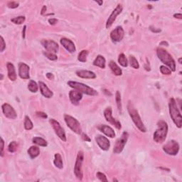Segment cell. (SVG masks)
Instances as JSON below:
<instances>
[{
  "label": "cell",
  "mask_w": 182,
  "mask_h": 182,
  "mask_svg": "<svg viewBox=\"0 0 182 182\" xmlns=\"http://www.w3.org/2000/svg\"><path fill=\"white\" fill-rule=\"evenodd\" d=\"M127 110L129 114H130V116L131 118H132V121H133L137 127L141 132H146L147 129L145 127L144 124L142 121V120H141V117L138 113V111L136 110V108H134L133 104L131 103V102H129L127 105Z\"/></svg>",
  "instance_id": "cell-1"
},
{
  "label": "cell",
  "mask_w": 182,
  "mask_h": 182,
  "mask_svg": "<svg viewBox=\"0 0 182 182\" xmlns=\"http://www.w3.org/2000/svg\"><path fill=\"white\" fill-rule=\"evenodd\" d=\"M169 113H170V116L173 122L178 127L181 128L182 125V117L179 109H178L177 104L174 98H171L169 101Z\"/></svg>",
  "instance_id": "cell-2"
},
{
  "label": "cell",
  "mask_w": 182,
  "mask_h": 182,
  "mask_svg": "<svg viewBox=\"0 0 182 182\" xmlns=\"http://www.w3.org/2000/svg\"><path fill=\"white\" fill-rule=\"evenodd\" d=\"M157 56L159 57V60H160L164 64L169 66V68H171V71H176L175 61L174 60L172 56H171L166 50H164V48H159L157 50Z\"/></svg>",
  "instance_id": "cell-3"
},
{
  "label": "cell",
  "mask_w": 182,
  "mask_h": 182,
  "mask_svg": "<svg viewBox=\"0 0 182 182\" xmlns=\"http://www.w3.org/2000/svg\"><path fill=\"white\" fill-rule=\"evenodd\" d=\"M158 129L154 133V140L157 143H161L165 140L168 132V125L164 120H159L157 123Z\"/></svg>",
  "instance_id": "cell-4"
},
{
  "label": "cell",
  "mask_w": 182,
  "mask_h": 182,
  "mask_svg": "<svg viewBox=\"0 0 182 182\" xmlns=\"http://www.w3.org/2000/svg\"><path fill=\"white\" fill-rule=\"evenodd\" d=\"M68 85L75 90H78V91H79L80 92L84 94H86V95L91 96H95L98 95V92L95 90L89 87L88 85L83 84V83L75 81H68Z\"/></svg>",
  "instance_id": "cell-5"
},
{
  "label": "cell",
  "mask_w": 182,
  "mask_h": 182,
  "mask_svg": "<svg viewBox=\"0 0 182 182\" xmlns=\"http://www.w3.org/2000/svg\"><path fill=\"white\" fill-rule=\"evenodd\" d=\"M65 121L66 122L67 125L68 127L73 132H75L76 134H81L82 128L80 122L72 116L68 115V114H65L64 116Z\"/></svg>",
  "instance_id": "cell-6"
},
{
  "label": "cell",
  "mask_w": 182,
  "mask_h": 182,
  "mask_svg": "<svg viewBox=\"0 0 182 182\" xmlns=\"http://www.w3.org/2000/svg\"><path fill=\"white\" fill-rule=\"evenodd\" d=\"M83 159H84V154L82 151H80L78 153V156L75 161L74 167V173L78 179L82 180L83 179V171H82V164H83Z\"/></svg>",
  "instance_id": "cell-7"
},
{
  "label": "cell",
  "mask_w": 182,
  "mask_h": 182,
  "mask_svg": "<svg viewBox=\"0 0 182 182\" xmlns=\"http://www.w3.org/2000/svg\"><path fill=\"white\" fill-rule=\"evenodd\" d=\"M128 133L127 132H124L122 133V136L120 137V138L116 141L115 144H114V149H113V152L114 154H119L121 153L122 151L123 150L124 145L126 144L127 141L128 140Z\"/></svg>",
  "instance_id": "cell-8"
},
{
  "label": "cell",
  "mask_w": 182,
  "mask_h": 182,
  "mask_svg": "<svg viewBox=\"0 0 182 182\" xmlns=\"http://www.w3.org/2000/svg\"><path fill=\"white\" fill-rule=\"evenodd\" d=\"M163 150L169 155H176L179 151V145L175 140H171L163 147Z\"/></svg>",
  "instance_id": "cell-9"
},
{
  "label": "cell",
  "mask_w": 182,
  "mask_h": 182,
  "mask_svg": "<svg viewBox=\"0 0 182 182\" xmlns=\"http://www.w3.org/2000/svg\"><path fill=\"white\" fill-rule=\"evenodd\" d=\"M49 122H50L51 124L52 127L54 130L57 136H58L61 140L63 141V142H66V135H65V131L62 127L61 126L60 123L54 119H51Z\"/></svg>",
  "instance_id": "cell-10"
},
{
  "label": "cell",
  "mask_w": 182,
  "mask_h": 182,
  "mask_svg": "<svg viewBox=\"0 0 182 182\" xmlns=\"http://www.w3.org/2000/svg\"><path fill=\"white\" fill-rule=\"evenodd\" d=\"M104 116H105L106 120H107L108 122L113 124V125L116 128L118 129V130L121 129V124H120V122L117 121V120H116L112 117V111L111 108L108 107L106 108L105 111H104Z\"/></svg>",
  "instance_id": "cell-11"
},
{
  "label": "cell",
  "mask_w": 182,
  "mask_h": 182,
  "mask_svg": "<svg viewBox=\"0 0 182 182\" xmlns=\"http://www.w3.org/2000/svg\"><path fill=\"white\" fill-rule=\"evenodd\" d=\"M124 31L122 26H117L110 33V38L114 42H120L124 37Z\"/></svg>",
  "instance_id": "cell-12"
},
{
  "label": "cell",
  "mask_w": 182,
  "mask_h": 182,
  "mask_svg": "<svg viewBox=\"0 0 182 182\" xmlns=\"http://www.w3.org/2000/svg\"><path fill=\"white\" fill-rule=\"evenodd\" d=\"M41 44L48 52L56 54V53L58 51V45L56 42L54 41L43 40L41 41Z\"/></svg>",
  "instance_id": "cell-13"
},
{
  "label": "cell",
  "mask_w": 182,
  "mask_h": 182,
  "mask_svg": "<svg viewBox=\"0 0 182 182\" xmlns=\"http://www.w3.org/2000/svg\"><path fill=\"white\" fill-rule=\"evenodd\" d=\"M2 112L4 114H5L7 118L14 120L17 117V114H16V111L9 104H3L2 106Z\"/></svg>",
  "instance_id": "cell-14"
},
{
  "label": "cell",
  "mask_w": 182,
  "mask_h": 182,
  "mask_svg": "<svg viewBox=\"0 0 182 182\" xmlns=\"http://www.w3.org/2000/svg\"><path fill=\"white\" fill-rule=\"evenodd\" d=\"M122 11V6L120 5H118L117 7L114 9V11L112 12V14H110V17L108 18L107 23H106V28H109L110 26L112 25V24L114 23V22L115 21L117 16L121 13Z\"/></svg>",
  "instance_id": "cell-15"
},
{
  "label": "cell",
  "mask_w": 182,
  "mask_h": 182,
  "mask_svg": "<svg viewBox=\"0 0 182 182\" xmlns=\"http://www.w3.org/2000/svg\"><path fill=\"white\" fill-rule=\"evenodd\" d=\"M97 144L103 150L107 151L110 149V143L108 139L103 135H97L95 137Z\"/></svg>",
  "instance_id": "cell-16"
},
{
  "label": "cell",
  "mask_w": 182,
  "mask_h": 182,
  "mask_svg": "<svg viewBox=\"0 0 182 182\" xmlns=\"http://www.w3.org/2000/svg\"><path fill=\"white\" fill-rule=\"evenodd\" d=\"M19 75L22 79H29V67L24 63H19Z\"/></svg>",
  "instance_id": "cell-17"
},
{
  "label": "cell",
  "mask_w": 182,
  "mask_h": 182,
  "mask_svg": "<svg viewBox=\"0 0 182 182\" xmlns=\"http://www.w3.org/2000/svg\"><path fill=\"white\" fill-rule=\"evenodd\" d=\"M61 45H63V46L70 53H74L76 51V48H75V44L72 41L66 38H62L61 39Z\"/></svg>",
  "instance_id": "cell-18"
},
{
  "label": "cell",
  "mask_w": 182,
  "mask_h": 182,
  "mask_svg": "<svg viewBox=\"0 0 182 182\" xmlns=\"http://www.w3.org/2000/svg\"><path fill=\"white\" fill-rule=\"evenodd\" d=\"M82 98H83L82 93L78 90L74 89L73 91H71L69 93V98H70L71 103L73 105H78L79 101L82 99Z\"/></svg>",
  "instance_id": "cell-19"
},
{
  "label": "cell",
  "mask_w": 182,
  "mask_h": 182,
  "mask_svg": "<svg viewBox=\"0 0 182 182\" xmlns=\"http://www.w3.org/2000/svg\"><path fill=\"white\" fill-rule=\"evenodd\" d=\"M98 130L110 138H113L115 137V132L113 129L109 126L105 125V124H101V125L98 126Z\"/></svg>",
  "instance_id": "cell-20"
},
{
  "label": "cell",
  "mask_w": 182,
  "mask_h": 182,
  "mask_svg": "<svg viewBox=\"0 0 182 182\" xmlns=\"http://www.w3.org/2000/svg\"><path fill=\"white\" fill-rule=\"evenodd\" d=\"M38 85H39L41 93L42 95H44L45 98H51V97H53L54 93H53V92L51 91L48 87H47V85L45 84L44 83H43V82H39V83H38Z\"/></svg>",
  "instance_id": "cell-21"
},
{
  "label": "cell",
  "mask_w": 182,
  "mask_h": 182,
  "mask_svg": "<svg viewBox=\"0 0 182 182\" xmlns=\"http://www.w3.org/2000/svg\"><path fill=\"white\" fill-rule=\"evenodd\" d=\"M76 75L78 77L81 78L85 79H95L96 78V75L95 74V73L86 70L78 71L76 72Z\"/></svg>",
  "instance_id": "cell-22"
},
{
  "label": "cell",
  "mask_w": 182,
  "mask_h": 182,
  "mask_svg": "<svg viewBox=\"0 0 182 182\" xmlns=\"http://www.w3.org/2000/svg\"><path fill=\"white\" fill-rule=\"evenodd\" d=\"M7 68L8 71V77L12 81H16V73L14 65L12 63L8 62L7 64Z\"/></svg>",
  "instance_id": "cell-23"
},
{
  "label": "cell",
  "mask_w": 182,
  "mask_h": 182,
  "mask_svg": "<svg viewBox=\"0 0 182 182\" xmlns=\"http://www.w3.org/2000/svg\"><path fill=\"white\" fill-rule=\"evenodd\" d=\"M109 66L110 69H111V71H112V73L115 75H117V76H119V75H121L122 74V70L114 61H110L109 63Z\"/></svg>",
  "instance_id": "cell-24"
},
{
  "label": "cell",
  "mask_w": 182,
  "mask_h": 182,
  "mask_svg": "<svg viewBox=\"0 0 182 182\" xmlns=\"http://www.w3.org/2000/svg\"><path fill=\"white\" fill-rule=\"evenodd\" d=\"M105 59L103 56H97V58H95V60L93 62V65H95V66L100 67L101 68H105Z\"/></svg>",
  "instance_id": "cell-25"
},
{
  "label": "cell",
  "mask_w": 182,
  "mask_h": 182,
  "mask_svg": "<svg viewBox=\"0 0 182 182\" xmlns=\"http://www.w3.org/2000/svg\"><path fill=\"white\" fill-rule=\"evenodd\" d=\"M28 154L31 159H34L37 157L40 154V150L38 147L32 146L28 150Z\"/></svg>",
  "instance_id": "cell-26"
},
{
  "label": "cell",
  "mask_w": 182,
  "mask_h": 182,
  "mask_svg": "<svg viewBox=\"0 0 182 182\" xmlns=\"http://www.w3.org/2000/svg\"><path fill=\"white\" fill-rule=\"evenodd\" d=\"M54 165L56 166L57 168L58 169H63V160L62 157H61V154L59 153H56L54 156Z\"/></svg>",
  "instance_id": "cell-27"
},
{
  "label": "cell",
  "mask_w": 182,
  "mask_h": 182,
  "mask_svg": "<svg viewBox=\"0 0 182 182\" xmlns=\"http://www.w3.org/2000/svg\"><path fill=\"white\" fill-rule=\"evenodd\" d=\"M33 143L38 145L41 147H46L47 146V142L44 139L41 137H36L33 138Z\"/></svg>",
  "instance_id": "cell-28"
},
{
  "label": "cell",
  "mask_w": 182,
  "mask_h": 182,
  "mask_svg": "<svg viewBox=\"0 0 182 182\" xmlns=\"http://www.w3.org/2000/svg\"><path fill=\"white\" fill-rule=\"evenodd\" d=\"M88 55V51L86 50H83L82 51L78 54V59L79 61H81L82 63H84L87 61V57Z\"/></svg>",
  "instance_id": "cell-29"
},
{
  "label": "cell",
  "mask_w": 182,
  "mask_h": 182,
  "mask_svg": "<svg viewBox=\"0 0 182 182\" xmlns=\"http://www.w3.org/2000/svg\"><path fill=\"white\" fill-rule=\"evenodd\" d=\"M118 62L123 67H127L128 65L127 59L125 55L124 54H121L118 57Z\"/></svg>",
  "instance_id": "cell-30"
},
{
  "label": "cell",
  "mask_w": 182,
  "mask_h": 182,
  "mask_svg": "<svg viewBox=\"0 0 182 182\" xmlns=\"http://www.w3.org/2000/svg\"><path fill=\"white\" fill-rule=\"evenodd\" d=\"M28 88L31 93H36L38 91V85L35 81H31L28 85Z\"/></svg>",
  "instance_id": "cell-31"
},
{
  "label": "cell",
  "mask_w": 182,
  "mask_h": 182,
  "mask_svg": "<svg viewBox=\"0 0 182 182\" xmlns=\"http://www.w3.org/2000/svg\"><path fill=\"white\" fill-rule=\"evenodd\" d=\"M24 127L26 130H31L34 127V124H33L31 120L28 116H26L25 119H24Z\"/></svg>",
  "instance_id": "cell-32"
},
{
  "label": "cell",
  "mask_w": 182,
  "mask_h": 182,
  "mask_svg": "<svg viewBox=\"0 0 182 182\" xmlns=\"http://www.w3.org/2000/svg\"><path fill=\"white\" fill-rule=\"evenodd\" d=\"M130 63L131 66H132V68H134V69H138L140 68V65H139L138 61L134 56H130Z\"/></svg>",
  "instance_id": "cell-33"
},
{
  "label": "cell",
  "mask_w": 182,
  "mask_h": 182,
  "mask_svg": "<svg viewBox=\"0 0 182 182\" xmlns=\"http://www.w3.org/2000/svg\"><path fill=\"white\" fill-rule=\"evenodd\" d=\"M115 100H116V103H117V108L120 110V112H122V103H121V95H120V93L119 91L116 92L115 95Z\"/></svg>",
  "instance_id": "cell-34"
},
{
  "label": "cell",
  "mask_w": 182,
  "mask_h": 182,
  "mask_svg": "<svg viewBox=\"0 0 182 182\" xmlns=\"http://www.w3.org/2000/svg\"><path fill=\"white\" fill-rule=\"evenodd\" d=\"M24 21H25V16H19L11 19L12 22H13V23L15 24H19H19H23Z\"/></svg>",
  "instance_id": "cell-35"
},
{
  "label": "cell",
  "mask_w": 182,
  "mask_h": 182,
  "mask_svg": "<svg viewBox=\"0 0 182 182\" xmlns=\"http://www.w3.org/2000/svg\"><path fill=\"white\" fill-rule=\"evenodd\" d=\"M17 147H18L17 143H16L15 141H14V142H12L9 144V147H8V150H9V152L14 153L16 152V150H17Z\"/></svg>",
  "instance_id": "cell-36"
},
{
  "label": "cell",
  "mask_w": 182,
  "mask_h": 182,
  "mask_svg": "<svg viewBox=\"0 0 182 182\" xmlns=\"http://www.w3.org/2000/svg\"><path fill=\"white\" fill-rule=\"evenodd\" d=\"M44 56L46 57L47 58H48L49 60L51 61H56L57 60V56L55 54H53V53H50L48 51L44 52Z\"/></svg>",
  "instance_id": "cell-37"
},
{
  "label": "cell",
  "mask_w": 182,
  "mask_h": 182,
  "mask_svg": "<svg viewBox=\"0 0 182 182\" xmlns=\"http://www.w3.org/2000/svg\"><path fill=\"white\" fill-rule=\"evenodd\" d=\"M160 71L163 75H171V71L170 70V69L168 68L166 66H164V65H161Z\"/></svg>",
  "instance_id": "cell-38"
},
{
  "label": "cell",
  "mask_w": 182,
  "mask_h": 182,
  "mask_svg": "<svg viewBox=\"0 0 182 182\" xmlns=\"http://www.w3.org/2000/svg\"><path fill=\"white\" fill-rule=\"evenodd\" d=\"M96 176H97V177L100 180H101V181H108L107 177H106V176L104 174L101 173V172H98Z\"/></svg>",
  "instance_id": "cell-39"
},
{
  "label": "cell",
  "mask_w": 182,
  "mask_h": 182,
  "mask_svg": "<svg viewBox=\"0 0 182 182\" xmlns=\"http://www.w3.org/2000/svg\"><path fill=\"white\" fill-rule=\"evenodd\" d=\"M19 4L18 2H9V3H8V7L11 8V9H15V8H17L19 7Z\"/></svg>",
  "instance_id": "cell-40"
},
{
  "label": "cell",
  "mask_w": 182,
  "mask_h": 182,
  "mask_svg": "<svg viewBox=\"0 0 182 182\" xmlns=\"http://www.w3.org/2000/svg\"><path fill=\"white\" fill-rule=\"evenodd\" d=\"M6 48V44L2 36H1V52H3Z\"/></svg>",
  "instance_id": "cell-41"
},
{
  "label": "cell",
  "mask_w": 182,
  "mask_h": 182,
  "mask_svg": "<svg viewBox=\"0 0 182 182\" xmlns=\"http://www.w3.org/2000/svg\"><path fill=\"white\" fill-rule=\"evenodd\" d=\"M4 148H5V142L3 139L1 138V157L4 156Z\"/></svg>",
  "instance_id": "cell-42"
},
{
  "label": "cell",
  "mask_w": 182,
  "mask_h": 182,
  "mask_svg": "<svg viewBox=\"0 0 182 182\" xmlns=\"http://www.w3.org/2000/svg\"><path fill=\"white\" fill-rule=\"evenodd\" d=\"M36 114H37L38 117H41L43 118H47V114L43 112H36Z\"/></svg>",
  "instance_id": "cell-43"
},
{
  "label": "cell",
  "mask_w": 182,
  "mask_h": 182,
  "mask_svg": "<svg viewBox=\"0 0 182 182\" xmlns=\"http://www.w3.org/2000/svg\"><path fill=\"white\" fill-rule=\"evenodd\" d=\"M48 22L51 25H55V24L58 22V20H57L56 19H54V18H52V19H48Z\"/></svg>",
  "instance_id": "cell-44"
},
{
  "label": "cell",
  "mask_w": 182,
  "mask_h": 182,
  "mask_svg": "<svg viewBox=\"0 0 182 182\" xmlns=\"http://www.w3.org/2000/svg\"><path fill=\"white\" fill-rule=\"evenodd\" d=\"M82 138L84 141H88V142H91V139L89 138V137H88L86 134L83 133L82 134Z\"/></svg>",
  "instance_id": "cell-45"
},
{
  "label": "cell",
  "mask_w": 182,
  "mask_h": 182,
  "mask_svg": "<svg viewBox=\"0 0 182 182\" xmlns=\"http://www.w3.org/2000/svg\"><path fill=\"white\" fill-rule=\"evenodd\" d=\"M46 78L48 79H49V80H53L54 78V75L52 74V73H48L46 74Z\"/></svg>",
  "instance_id": "cell-46"
},
{
  "label": "cell",
  "mask_w": 182,
  "mask_h": 182,
  "mask_svg": "<svg viewBox=\"0 0 182 182\" xmlns=\"http://www.w3.org/2000/svg\"><path fill=\"white\" fill-rule=\"evenodd\" d=\"M174 16L175 18H177V19H182V15L181 14H176L174 15Z\"/></svg>",
  "instance_id": "cell-47"
},
{
  "label": "cell",
  "mask_w": 182,
  "mask_h": 182,
  "mask_svg": "<svg viewBox=\"0 0 182 182\" xmlns=\"http://www.w3.org/2000/svg\"><path fill=\"white\" fill-rule=\"evenodd\" d=\"M26 26H24V28H23V31H22V37H23V38H25V32H26Z\"/></svg>",
  "instance_id": "cell-48"
},
{
  "label": "cell",
  "mask_w": 182,
  "mask_h": 182,
  "mask_svg": "<svg viewBox=\"0 0 182 182\" xmlns=\"http://www.w3.org/2000/svg\"><path fill=\"white\" fill-rule=\"evenodd\" d=\"M160 46H162V45H164V46H169V44H168V43H167V41H161V43H160Z\"/></svg>",
  "instance_id": "cell-49"
},
{
  "label": "cell",
  "mask_w": 182,
  "mask_h": 182,
  "mask_svg": "<svg viewBox=\"0 0 182 182\" xmlns=\"http://www.w3.org/2000/svg\"><path fill=\"white\" fill-rule=\"evenodd\" d=\"M46 11V6H44L42 8V10H41V14H44Z\"/></svg>",
  "instance_id": "cell-50"
},
{
  "label": "cell",
  "mask_w": 182,
  "mask_h": 182,
  "mask_svg": "<svg viewBox=\"0 0 182 182\" xmlns=\"http://www.w3.org/2000/svg\"><path fill=\"white\" fill-rule=\"evenodd\" d=\"M104 93H105L106 94V95H110V96L112 95V94L110 93L109 91H107V90H104Z\"/></svg>",
  "instance_id": "cell-51"
},
{
  "label": "cell",
  "mask_w": 182,
  "mask_h": 182,
  "mask_svg": "<svg viewBox=\"0 0 182 182\" xmlns=\"http://www.w3.org/2000/svg\"><path fill=\"white\" fill-rule=\"evenodd\" d=\"M95 2L98 3V4H99L100 6H101L102 5H103V3L102 1H101V2H100V1H95Z\"/></svg>",
  "instance_id": "cell-52"
},
{
  "label": "cell",
  "mask_w": 182,
  "mask_h": 182,
  "mask_svg": "<svg viewBox=\"0 0 182 182\" xmlns=\"http://www.w3.org/2000/svg\"><path fill=\"white\" fill-rule=\"evenodd\" d=\"M179 63H181V58H180L179 59Z\"/></svg>",
  "instance_id": "cell-53"
}]
</instances>
